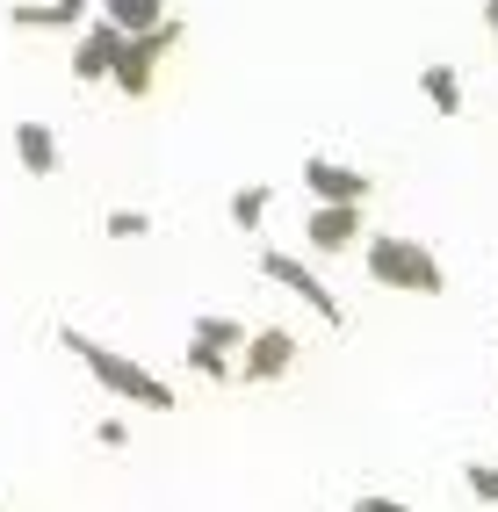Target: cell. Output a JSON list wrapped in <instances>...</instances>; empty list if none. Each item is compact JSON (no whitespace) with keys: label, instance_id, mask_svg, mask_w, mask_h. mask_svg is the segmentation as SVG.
Wrapping results in <instances>:
<instances>
[{"label":"cell","instance_id":"obj_11","mask_svg":"<svg viewBox=\"0 0 498 512\" xmlns=\"http://www.w3.org/2000/svg\"><path fill=\"white\" fill-rule=\"evenodd\" d=\"M195 347H210V354H231V361H239L246 354V339H253V325L246 318H195Z\"/></svg>","mask_w":498,"mask_h":512},{"label":"cell","instance_id":"obj_2","mask_svg":"<svg viewBox=\"0 0 498 512\" xmlns=\"http://www.w3.org/2000/svg\"><path fill=\"white\" fill-rule=\"evenodd\" d=\"M369 282L376 289H405V296H441L448 289V267L434 260V246H419V238H397V231H383V238H369Z\"/></svg>","mask_w":498,"mask_h":512},{"label":"cell","instance_id":"obj_4","mask_svg":"<svg viewBox=\"0 0 498 512\" xmlns=\"http://www.w3.org/2000/svg\"><path fill=\"white\" fill-rule=\"evenodd\" d=\"M260 275H268L275 289H289L296 303H311V311H318L325 325H347V303L332 296V282L318 275L311 260H296V253H275V246H268V253H260Z\"/></svg>","mask_w":498,"mask_h":512},{"label":"cell","instance_id":"obj_14","mask_svg":"<svg viewBox=\"0 0 498 512\" xmlns=\"http://www.w3.org/2000/svg\"><path fill=\"white\" fill-rule=\"evenodd\" d=\"M268 188H260V181H246V188H231V224H239V231H260V224H268Z\"/></svg>","mask_w":498,"mask_h":512},{"label":"cell","instance_id":"obj_12","mask_svg":"<svg viewBox=\"0 0 498 512\" xmlns=\"http://www.w3.org/2000/svg\"><path fill=\"white\" fill-rule=\"evenodd\" d=\"M419 94L434 101L441 116H462V73H455L448 58H434V65H419Z\"/></svg>","mask_w":498,"mask_h":512},{"label":"cell","instance_id":"obj_18","mask_svg":"<svg viewBox=\"0 0 498 512\" xmlns=\"http://www.w3.org/2000/svg\"><path fill=\"white\" fill-rule=\"evenodd\" d=\"M94 440L116 455V448H130V426H123V419H102V426H94Z\"/></svg>","mask_w":498,"mask_h":512},{"label":"cell","instance_id":"obj_10","mask_svg":"<svg viewBox=\"0 0 498 512\" xmlns=\"http://www.w3.org/2000/svg\"><path fill=\"white\" fill-rule=\"evenodd\" d=\"M87 22V0H15L8 29H80Z\"/></svg>","mask_w":498,"mask_h":512},{"label":"cell","instance_id":"obj_5","mask_svg":"<svg viewBox=\"0 0 498 512\" xmlns=\"http://www.w3.org/2000/svg\"><path fill=\"white\" fill-rule=\"evenodd\" d=\"M361 224H369V202H318L304 217V238H311V253H347V246H361Z\"/></svg>","mask_w":498,"mask_h":512},{"label":"cell","instance_id":"obj_19","mask_svg":"<svg viewBox=\"0 0 498 512\" xmlns=\"http://www.w3.org/2000/svg\"><path fill=\"white\" fill-rule=\"evenodd\" d=\"M354 512H412V505H405V498H383V491H361Z\"/></svg>","mask_w":498,"mask_h":512},{"label":"cell","instance_id":"obj_16","mask_svg":"<svg viewBox=\"0 0 498 512\" xmlns=\"http://www.w3.org/2000/svg\"><path fill=\"white\" fill-rule=\"evenodd\" d=\"M462 484L477 505H498V462H462Z\"/></svg>","mask_w":498,"mask_h":512},{"label":"cell","instance_id":"obj_9","mask_svg":"<svg viewBox=\"0 0 498 512\" xmlns=\"http://www.w3.org/2000/svg\"><path fill=\"white\" fill-rule=\"evenodd\" d=\"M15 166H22V174H37V181H51L58 174V130L37 123V116H22L15 123Z\"/></svg>","mask_w":498,"mask_h":512},{"label":"cell","instance_id":"obj_17","mask_svg":"<svg viewBox=\"0 0 498 512\" xmlns=\"http://www.w3.org/2000/svg\"><path fill=\"white\" fill-rule=\"evenodd\" d=\"M102 231L116 238V246H130V238H145V231H152V217H145V210H109Z\"/></svg>","mask_w":498,"mask_h":512},{"label":"cell","instance_id":"obj_13","mask_svg":"<svg viewBox=\"0 0 498 512\" xmlns=\"http://www.w3.org/2000/svg\"><path fill=\"white\" fill-rule=\"evenodd\" d=\"M102 15L123 29V37H145V29L166 22V0H102Z\"/></svg>","mask_w":498,"mask_h":512},{"label":"cell","instance_id":"obj_21","mask_svg":"<svg viewBox=\"0 0 498 512\" xmlns=\"http://www.w3.org/2000/svg\"><path fill=\"white\" fill-rule=\"evenodd\" d=\"M0 512H8V498H0Z\"/></svg>","mask_w":498,"mask_h":512},{"label":"cell","instance_id":"obj_20","mask_svg":"<svg viewBox=\"0 0 498 512\" xmlns=\"http://www.w3.org/2000/svg\"><path fill=\"white\" fill-rule=\"evenodd\" d=\"M484 29H491V37H498V0H484Z\"/></svg>","mask_w":498,"mask_h":512},{"label":"cell","instance_id":"obj_7","mask_svg":"<svg viewBox=\"0 0 498 512\" xmlns=\"http://www.w3.org/2000/svg\"><path fill=\"white\" fill-rule=\"evenodd\" d=\"M289 368H296V332L268 325V332H253V339H246V354H239V383H282Z\"/></svg>","mask_w":498,"mask_h":512},{"label":"cell","instance_id":"obj_8","mask_svg":"<svg viewBox=\"0 0 498 512\" xmlns=\"http://www.w3.org/2000/svg\"><path fill=\"white\" fill-rule=\"evenodd\" d=\"M304 188H311V202H369L376 195V181L361 174V166H340V159H325V152L304 159Z\"/></svg>","mask_w":498,"mask_h":512},{"label":"cell","instance_id":"obj_15","mask_svg":"<svg viewBox=\"0 0 498 512\" xmlns=\"http://www.w3.org/2000/svg\"><path fill=\"white\" fill-rule=\"evenodd\" d=\"M181 361H188V375H210V383H239V361H231V354H210V347H195V339L181 347Z\"/></svg>","mask_w":498,"mask_h":512},{"label":"cell","instance_id":"obj_1","mask_svg":"<svg viewBox=\"0 0 498 512\" xmlns=\"http://www.w3.org/2000/svg\"><path fill=\"white\" fill-rule=\"evenodd\" d=\"M58 347L73 354L94 383H102L109 397H123V404H138V412H174V383H159L152 368H138L130 354H116V347H102L94 332H80V325H65L58 332Z\"/></svg>","mask_w":498,"mask_h":512},{"label":"cell","instance_id":"obj_3","mask_svg":"<svg viewBox=\"0 0 498 512\" xmlns=\"http://www.w3.org/2000/svg\"><path fill=\"white\" fill-rule=\"evenodd\" d=\"M174 44H181V22H159V29H145V37H123L109 87H116L123 101H145V94H152V73H159V58L174 51Z\"/></svg>","mask_w":498,"mask_h":512},{"label":"cell","instance_id":"obj_6","mask_svg":"<svg viewBox=\"0 0 498 512\" xmlns=\"http://www.w3.org/2000/svg\"><path fill=\"white\" fill-rule=\"evenodd\" d=\"M116 51H123V29L109 22V15H94V22H80L73 29V80H109L116 73Z\"/></svg>","mask_w":498,"mask_h":512}]
</instances>
